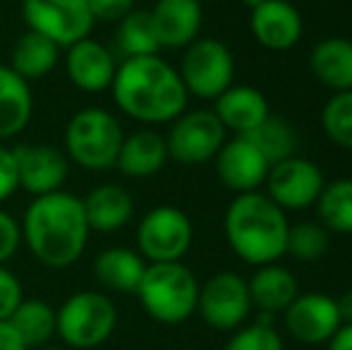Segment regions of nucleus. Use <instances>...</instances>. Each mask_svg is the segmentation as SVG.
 <instances>
[{"label": "nucleus", "mask_w": 352, "mask_h": 350, "mask_svg": "<svg viewBox=\"0 0 352 350\" xmlns=\"http://www.w3.org/2000/svg\"><path fill=\"white\" fill-rule=\"evenodd\" d=\"M8 324L14 329L27 350L46 348L56 336V309L38 298H24Z\"/></svg>", "instance_id": "bb28decb"}, {"label": "nucleus", "mask_w": 352, "mask_h": 350, "mask_svg": "<svg viewBox=\"0 0 352 350\" xmlns=\"http://www.w3.org/2000/svg\"><path fill=\"white\" fill-rule=\"evenodd\" d=\"M329 230L319 221H300V223H290L285 254H290L297 262H316L329 252Z\"/></svg>", "instance_id": "7c9ffc66"}, {"label": "nucleus", "mask_w": 352, "mask_h": 350, "mask_svg": "<svg viewBox=\"0 0 352 350\" xmlns=\"http://www.w3.org/2000/svg\"><path fill=\"white\" fill-rule=\"evenodd\" d=\"M116 106L142 125H170L187 111V94L180 72L161 56L125 58L113 77Z\"/></svg>", "instance_id": "f257e3e1"}, {"label": "nucleus", "mask_w": 352, "mask_h": 350, "mask_svg": "<svg viewBox=\"0 0 352 350\" xmlns=\"http://www.w3.org/2000/svg\"><path fill=\"white\" fill-rule=\"evenodd\" d=\"M197 312L216 331H235L245 327L252 312L250 285L235 271L213 274L204 285H199Z\"/></svg>", "instance_id": "9b49d317"}, {"label": "nucleus", "mask_w": 352, "mask_h": 350, "mask_svg": "<svg viewBox=\"0 0 352 350\" xmlns=\"http://www.w3.org/2000/svg\"><path fill=\"white\" fill-rule=\"evenodd\" d=\"M116 51L125 58L158 56L161 43L156 39V29L151 24L148 10H132L127 17L116 24Z\"/></svg>", "instance_id": "c85d7f7f"}, {"label": "nucleus", "mask_w": 352, "mask_h": 350, "mask_svg": "<svg viewBox=\"0 0 352 350\" xmlns=\"http://www.w3.org/2000/svg\"><path fill=\"white\" fill-rule=\"evenodd\" d=\"M213 164H216L218 180L235 195L259 192V187L266 182V175L271 171V164L247 137L226 140Z\"/></svg>", "instance_id": "2eb2a0df"}, {"label": "nucleus", "mask_w": 352, "mask_h": 350, "mask_svg": "<svg viewBox=\"0 0 352 350\" xmlns=\"http://www.w3.org/2000/svg\"><path fill=\"white\" fill-rule=\"evenodd\" d=\"M168 161V146L166 137L161 132L151 130V127H142V130L125 135L118 154L116 168L125 177H153L163 171Z\"/></svg>", "instance_id": "412c9836"}, {"label": "nucleus", "mask_w": 352, "mask_h": 350, "mask_svg": "<svg viewBox=\"0 0 352 350\" xmlns=\"http://www.w3.org/2000/svg\"><path fill=\"white\" fill-rule=\"evenodd\" d=\"M195 240L190 216L173 204H158L142 216L137 226V252L146 264L182 262Z\"/></svg>", "instance_id": "0eeeda50"}, {"label": "nucleus", "mask_w": 352, "mask_h": 350, "mask_svg": "<svg viewBox=\"0 0 352 350\" xmlns=\"http://www.w3.org/2000/svg\"><path fill=\"white\" fill-rule=\"evenodd\" d=\"M22 17L29 32L51 39L60 48L89 39L96 24L89 0H22Z\"/></svg>", "instance_id": "1a4fd4ad"}, {"label": "nucleus", "mask_w": 352, "mask_h": 350, "mask_svg": "<svg viewBox=\"0 0 352 350\" xmlns=\"http://www.w3.org/2000/svg\"><path fill=\"white\" fill-rule=\"evenodd\" d=\"M118 305L101 290L72 293L56 309V336L70 350H94L118 329Z\"/></svg>", "instance_id": "423d86ee"}, {"label": "nucleus", "mask_w": 352, "mask_h": 350, "mask_svg": "<svg viewBox=\"0 0 352 350\" xmlns=\"http://www.w3.org/2000/svg\"><path fill=\"white\" fill-rule=\"evenodd\" d=\"M58 61H60V46H56L51 39L27 29V32L14 41L10 67H12L24 82H36L51 75V72L56 70Z\"/></svg>", "instance_id": "a878e982"}, {"label": "nucleus", "mask_w": 352, "mask_h": 350, "mask_svg": "<svg viewBox=\"0 0 352 350\" xmlns=\"http://www.w3.org/2000/svg\"><path fill=\"white\" fill-rule=\"evenodd\" d=\"M19 228L32 257L48 269H67L79 262L91 235L82 199L63 190L34 197Z\"/></svg>", "instance_id": "f03ea898"}, {"label": "nucleus", "mask_w": 352, "mask_h": 350, "mask_svg": "<svg viewBox=\"0 0 352 350\" xmlns=\"http://www.w3.org/2000/svg\"><path fill=\"white\" fill-rule=\"evenodd\" d=\"M256 149L264 154V159L271 166L285 161L290 156L297 154V130L285 120V118H276L269 116L261 122L256 130H252L250 135H245Z\"/></svg>", "instance_id": "c756f323"}, {"label": "nucleus", "mask_w": 352, "mask_h": 350, "mask_svg": "<svg viewBox=\"0 0 352 350\" xmlns=\"http://www.w3.org/2000/svg\"><path fill=\"white\" fill-rule=\"evenodd\" d=\"M250 298L252 307L266 314H280L292 305V300L300 295V285L290 269L276 264L259 266L250 281Z\"/></svg>", "instance_id": "b1692460"}, {"label": "nucleus", "mask_w": 352, "mask_h": 350, "mask_svg": "<svg viewBox=\"0 0 352 350\" xmlns=\"http://www.w3.org/2000/svg\"><path fill=\"white\" fill-rule=\"evenodd\" d=\"M32 113L34 96L29 82L10 65H0V142L17 137L29 125Z\"/></svg>", "instance_id": "393cba45"}, {"label": "nucleus", "mask_w": 352, "mask_h": 350, "mask_svg": "<svg viewBox=\"0 0 352 350\" xmlns=\"http://www.w3.org/2000/svg\"><path fill=\"white\" fill-rule=\"evenodd\" d=\"M242 3H245L250 10H254V8H259V5L264 3V0H242Z\"/></svg>", "instance_id": "a19ab883"}, {"label": "nucleus", "mask_w": 352, "mask_h": 350, "mask_svg": "<svg viewBox=\"0 0 352 350\" xmlns=\"http://www.w3.org/2000/svg\"><path fill=\"white\" fill-rule=\"evenodd\" d=\"M336 305H338L340 322H343V324H352V288L345 290V293L340 295L338 300H336Z\"/></svg>", "instance_id": "ea45409f"}, {"label": "nucleus", "mask_w": 352, "mask_h": 350, "mask_svg": "<svg viewBox=\"0 0 352 350\" xmlns=\"http://www.w3.org/2000/svg\"><path fill=\"white\" fill-rule=\"evenodd\" d=\"M177 72L187 94L204 101H216L228 87H232L235 58L223 41L199 36L185 48Z\"/></svg>", "instance_id": "6e6552de"}, {"label": "nucleus", "mask_w": 352, "mask_h": 350, "mask_svg": "<svg viewBox=\"0 0 352 350\" xmlns=\"http://www.w3.org/2000/svg\"><path fill=\"white\" fill-rule=\"evenodd\" d=\"M199 285L192 269H187L182 262L146 264L135 295L153 322L175 327L197 312Z\"/></svg>", "instance_id": "20e7f679"}, {"label": "nucleus", "mask_w": 352, "mask_h": 350, "mask_svg": "<svg viewBox=\"0 0 352 350\" xmlns=\"http://www.w3.org/2000/svg\"><path fill=\"white\" fill-rule=\"evenodd\" d=\"M135 3L137 0H89V10H91L94 22L118 24L132 10H137Z\"/></svg>", "instance_id": "c9c22d12"}, {"label": "nucleus", "mask_w": 352, "mask_h": 350, "mask_svg": "<svg viewBox=\"0 0 352 350\" xmlns=\"http://www.w3.org/2000/svg\"><path fill=\"white\" fill-rule=\"evenodd\" d=\"M309 70L319 85L331 91L352 89V41L345 36H326L309 53Z\"/></svg>", "instance_id": "5701e85b"}, {"label": "nucleus", "mask_w": 352, "mask_h": 350, "mask_svg": "<svg viewBox=\"0 0 352 350\" xmlns=\"http://www.w3.org/2000/svg\"><path fill=\"white\" fill-rule=\"evenodd\" d=\"M199 3H206V0H199Z\"/></svg>", "instance_id": "c03bdc74"}, {"label": "nucleus", "mask_w": 352, "mask_h": 350, "mask_svg": "<svg viewBox=\"0 0 352 350\" xmlns=\"http://www.w3.org/2000/svg\"><path fill=\"white\" fill-rule=\"evenodd\" d=\"M285 331L305 346L329 343L340 329V314L336 298L326 293H300L283 312Z\"/></svg>", "instance_id": "ddd939ff"}, {"label": "nucleus", "mask_w": 352, "mask_h": 350, "mask_svg": "<svg viewBox=\"0 0 352 350\" xmlns=\"http://www.w3.org/2000/svg\"><path fill=\"white\" fill-rule=\"evenodd\" d=\"M19 245H22L19 221L5 209H0V266H5L17 254Z\"/></svg>", "instance_id": "f704fd0d"}, {"label": "nucleus", "mask_w": 352, "mask_h": 350, "mask_svg": "<svg viewBox=\"0 0 352 350\" xmlns=\"http://www.w3.org/2000/svg\"><path fill=\"white\" fill-rule=\"evenodd\" d=\"M321 127L336 146L352 151V89L331 94L321 108Z\"/></svg>", "instance_id": "2f4dec72"}, {"label": "nucleus", "mask_w": 352, "mask_h": 350, "mask_svg": "<svg viewBox=\"0 0 352 350\" xmlns=\"http://www.w3.org/2000/svg\"><path fill=\"white\" fill-rule=\"evenodd\" d=\"M287 214L266 192L235 195L223 216V233L230 250L252 266L276 264L285 257Z\"/></svg>", "instance_id": "7ed1b4c3"}, {"label": "nucleus", "mask_w": 352, "mask_h": 350, "mask_svg": "<svg viewBox=\"0 0 352 350\" xmlns=\"http://www.w3.org/2000/svg\"><path fill=\"white\" fill-rule=\"evenodd\" d=\"M19 190V175H17V161L14 151L0 142V204L8 201L14 192Z\"/></svg>", "instance_id": "e433bc0d"}, {"label": "nucleus", "mask_w": 352, "mask_h": 350, "mask_svg": "<svg viewBox=\"0 0 352 350\" xmlns=\"http://www.w3.org/2000/svg\"><path fill=\"white\" fill-rule=\"evenodd\" d=\"M252 36L266 51H290L305 34V19L295 3L287 0H264L259 8L250 10Z\"/></svg>", "instance_id": "dca6fc26"}, {"label": "nucleus", "mask_w": 352, "mask_h": 350, "mask_svg": "<svg viewBox=\"0 0 352 350\" xmlns=\"http://www.w3.org/2000/svg\"><path fill=\"white\" fill-rule=\"evenodd\" d=\"M125 132L122 125L106 108H82L67 120L65 156L79 168L111 171L116 168Z\"/></svg>", "instance_id": "39448f33"}, {"label": "nucleus", "mask_w": 352, "mask_h": 350, "mask_svg": "<svg viewBox=\"0 0 352 350\" xmlns=\"http://www.w3.org/2000/svg\"><path fill=\"white\" fill-rule=\"evenodd\" d=\"M287 3H295V0H287Z\"/></svg>", "instance_id": "37998d69"}, {"label": "nucleus", "mask_w": 352, "mask_h": 350, "mask_svg": "<svg viewBox=\"0 0 352 350\" xmlns=\"http://www.w3.org/2000/svg\"><path fill=\"white\" fill-rule=\"evenodd\" d=\"M65 72L67 80L77 89L87 94L106 91L113 85L118 72L116 51L103 46L96 39H82L72 43L65 53Z\"/></svg>", "instance_id": "f3484780"}, {"label": "nucleus", "mask_w": 352, "mask_h": 350, "mask_svg": "<svg viewBox=\"0 0 352 350\" xmlns=\"http://www.w3.org/2000/svg\"><path fill=\"white\" fill-rule=\"evenodd\" d=\"M144 271H146L144 257L130 248H106L96 254L91 264V274L101 288L125 295L137 293Z\"/></svg>", "instance_id": "4be33fe9"}, {"label": "nucleus", "mask_w": 352, "mask_h": 350, "mask_svg": "<svg viewBox=\"0 0 352 350\" xmlns=\"http://www.w3.org/2000/svg\"><path fill=\"white\" fill-rule=\"evenodd\" d=\"M329 350H352V324H340L338 331L326 343Z\"/></svg>", "instance_id": "58836bf2"}, {"label": "nucleus", "mask_w": 352, "mask_h": 350, "mask_svg": "<svg viewBox=\"0 0 352 350\" xmlns=\"http://www.w3.org/2000/svg\"><path fill=\"white\" fill-rule=\"evenodd\" d=\"M148 14L161 48H187L199 39L204 24L199 0H158Z\"/></svg>", "instance_id": "6ab92c4d"}, {"label": "nucleus", "mask_w": 352, "mask_h": 350, "mask_svg": "<svg viewBox=\"0 0 352 350\" xmlns=\"http://www.w3.org/2000/svg\"><path fill=\"white\" fill-rule=\"evenodd\" d=\"M226 127L218 122L213 111H185L170 122L166 135L168 159L185 166H199L213 161L226 144Z\"/></svg>", "instance_id": "9d476101"}, {"label": "nucleus", "mask_w": 352, "mask_h": 350, "mask_svg": "<svg viewBox=\"0 0 352 350\" xmlns=\"http://www.w3.org/2000/svg\"><path fill=\"white\" fill-rule=\"evenodd\" d=\"M19 187L34 197L60 192L70 175V159L53 144H19L14 146Z\"/></svg>", "instance_id": "4468645a"}, {"label": "nucleus", "mask_w": 352, "mask_h": 350, "mask_svg": "<svg viewBox=\"0 0 352 350\" xmlns=\"http://www.w3.org/2000/svg\"><path fill=\"white\" fill-rule=\"evenodd\" d=\"M264 185H266V195L283 211H300L316 204L326 180L314 161L295 154L290 159L278 161V164L271 166Z\"/></svg>", "instance_id": "f8f14e48"}, {"label": "nucleus", "mask_w": 352, "mask_h": 350, "mask_svg": "<svg viewBox=\"0 0 352 350\" xmlns=\"http://www.w3.org/2000/svg\"><path fill=\"white\" fill-rule=\"evenodd\" d=\"M226 350H283L280 333L274 327V314L259 312L254 324L235 329Z\"/></svg>", "instance_id": "473e14b6"}, {"label": "nucleus", "mask_w": 352, "mask_h": 350, "mask_svg": "<svg viewBox=\"0 0 352 350\" xmlns=\"http://www.w3.org/2000/svg\"><path fill=\"white\" fill-rule=\"evenodd\" d=\"M22 300H24L22 281L8 266H0V322H8Z\"/></svg>", "instance_id": "72a5a7b5"}, {"label": "nucleus", "mask_w": 352, "mask_h": 350, "mask_svg": "<svg viewBox=\"0 0 352 350\" xmlns=\"http://www.w3.org/2000/svg\"><path fill=\"white\" fill-rule=\"evenodd\" d=\"M213 116L226 127V132L245 137L271 116V106L261 89L250 85H232L213 101Z\"/></svg>", "instance_id": "a211bd4d"}, {"label": "nucleus", "mask_w": 352, "mask_h": 350, "mask_svg": "<svg viewBox=\"0 0 352 350\" xmlns=\"http://www.w3.org/2000/svg\"><path fill=\"white\" fill-rule=\"evenodd\" d=\"M82 204L91 233H118L135 216V199L118 182H103L91 187Z\"/></svg>", "instance_id": "aec40b11"}, {"label": "nucleus", "mask_w": 352, "mask_h": 350, "mask_svg": "<svg viewBox=\"0 0 352 350\" xmlns=\"http://www.w3.org/2000/svg\"><path fill=\"white\" fill-rule=\"evenodd\" d=\"M314 206L319 223L329 233L352 235V177L326 182Z\"/></svg>", "instance_id": "cd10ccee"}, {"label": "nucleus", "mask_w": 352, "mask_h": 350, "mask_svg": "<svg viewBox=\"0 0 352 350\" xmlns=\"http://www.w3.org/2000/svg\"><path fill=\"white\" fill-rule=\"evenodd\" d=\"M0 350H27L8 322H0Z\"/></svg>", "instance_id": "4c0bfd02"}, {"label": "nucleus", "mask_w": 352, "mask_h": 350, "mask_svg": "<svg viewBox=\"0 0 352 350\" xmlns=\"http://www.w3.org/2000/svg\"><path fill=\"white\" fill-rule=\"evenodd\" d=\"M38 350H70V348H65V346H46V348H38Z\"/></svg>", "instance_id": "79ce46f5"}]
</instances>
